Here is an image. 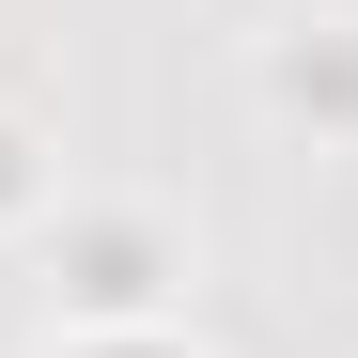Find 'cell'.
Instances as JSON below:
<instances>
[{"label":"cell","mask_w":358,"mask_h":358,"mask_svg":"<svg viewBox=\"0 0 358 358\" xmlns=\"http://www.w3.org/2000/svg\"><path fill=\"white\" fill-rule=\"evenodd\" d=\"M156 280H171V234L125 218V203H78L63 218V296L94 327H156Z\"/></svg>","instance_id":"obj_1"},{"label":"cell","mask_w":358,"mask_h":358,"mask_svg":"<svg viewBox=\"0 0 358 358\" xmlns=\"http://www.w3.org/2000/svg\"><path fill=\"white\" fill-rule=\"evenodd\" d=\"M265 94H280V109H327V125H358V31H343V16L280 31V47H265Z\"/></svg>","instance_id":"obj_2"},{"label":"cell","mask_w":358,"mask_h":358,"mask_svg":"<svg viewBox=\"0 0 358 358\" xmlns=\"http://www.w3.org/2000/svg\"><path fill=\"white\" fill-rule=\"evenodd\" d=\"M47 203V171H31V125H0V218H31Z\"/></svg>","instance_id":"obj_3"}]
</instances>
